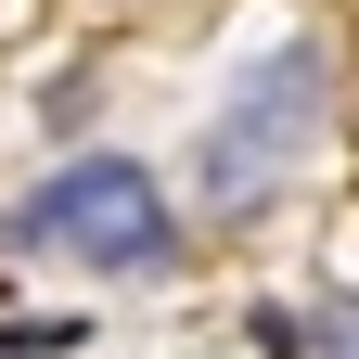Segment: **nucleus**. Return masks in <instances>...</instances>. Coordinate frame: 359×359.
<instances>
[{"instance_id":"nucleus-2","label":"nucleus","mask_w":359,"mask_h":359,"mask_svg":"<svg viewBox=\"0 0 359 359\" xmlns=\"http://www.w3.org/2000/svg\"><path fill=\"white\" fill-rule=\"evenodd\" d=\"M0 244H39V257H77V269H116V283H167L193 257V218L142 154H77L52 167L26 205H0Z\"/></svg>"},{"instance_id":"nucleus-4","label":"nucleus","mask_w":359,"mask_h":359,"mask_svg":"<svg viewBox=\"0 0 359 359\" xmlns=\"http://www.w3.org/2000/svg\"><path fill=\"white\" fill-rule=\"evenodd\" d=\"M90 103H103V90H90V65H65L52 90H39V116H52V128H90Z\"/></svg>"},{"instance_id":"nucleus-1","label":"nucleus","mask_w":359,"mask_h":359,"mask_svg":"<svg viewBox=\"0 0 359 359\" xmlns=\"http://www.w3.org/2000/svg\"><path fill=\"white\" fill-rule=\"evenodd\" d=\"M321 128H334V52H321V39L244 65V90L193 128V167H180L193 218H205V231H257V218L283 205V180L321 154Z\"/></svg>"},{"instance_id":"nucleus-5","label":"nucleus","mask_w":359,"mask_h":359,"mask_svg":"<svg viewBox=\"0 0 359 359\" xmlns=\"http://www.w3.org/2000/svg\"><path fill=\"white\" fill-rule=\"evenodd\" d=\"M90 321H0V359H39V346H77Z\"/></svg>"},{"instance_id":"nucleus-3","label":"nucleus","mask_w":359,"mask_h":359,"mask_svg":"<svg viewBox=\"0 0 359 359\" xmlns=\"http://www.w3.org/2000/svg\"><path fill=\"white\" fill-rule=\"evenodd\" d=\"M308 346H321V359H359V283H346V295H321V308H308Z\"/></svg>"}]
</instances>
